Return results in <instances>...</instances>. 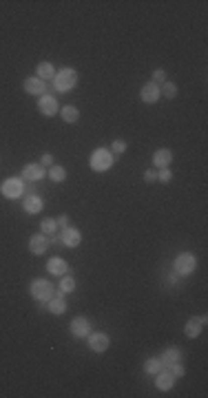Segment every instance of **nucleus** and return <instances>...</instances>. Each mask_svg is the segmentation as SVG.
Masks as SVG:
<instances>
[{
  "label": "nucleus",
  "instance_id": "f257e3e1",
  "mask_svg": "<svg viewBox=\"0 0 208 398\" xmlns=\"http://www.w3.org/2000/svg\"><path fill=\"white\" fill-rule=\"evenodd\" d=\"M29 294L36 301H42V303H49V301L55 296V288L49 279H33L29 283Z\"/></svg>",
  "mask_w": 208,
  "mask_h": 398
},
{
  "label": "nucleus",
  "instance_id": "f03ea898",
  "mask_svg": "<svg viewBox=\"0 0 208 398\" xmlns=\"http://www.w3.org/2000/svg\"><path fill=\"white\" fill-rule=\"evenodd\" d=\"M197 270V257L193 255V252H182V255H177V259L173 261V272L177 274V277H188V274H193Z\"/></svg>",
  "mask_w": 208,
  "mask_h": 398
},
{
  "label": "nucleus",
  "instance_id": "7ed1b4c3",
  "mask_svg": "<svg viewBox=\"0 0 208 398\" xmlns=\"http://www.w3.org/2000/svg\"><path fill=\"white\" fill-rule=\"evenodd\" d=\"M113 164H115V160H113V153H111L109 148H95L91 153V160H89V166H91L95 173L109 171Z\"/></svg>",
  "mask_w": 208,
  "mask_h": 398
},
{
  "label": "nucleus",
  "instance_id": "20e7f679",
  "mask_svg": "<svg viewBox=\"0 0 208 398\" xmlns=\"http://www.w3.org/2000/svg\"><path fill=\"white\" fill-rule=\"evenodd\" d=\"M78 84V73H76V69H60V71H55V77H53V87H55V91H60V93H64V91H71L73 87Z\"/></svg>",
  "mask_w": 208,
  "mask_h": 398
},
{
  "label": "nucleus",
  "instance_id": "39448f33",
  "mask_svg": "<svg viewBox=\"0 0 208 398\" xmlns=\"http://www.w3.org/2000/svg\"><path fill=\"white\" fill-rule=\"evenodd\" d=\"M0 193L7 199H18V197H22V193H25V184H22V179H18V177H9L3 182Z\"/></svg>",
  "mask_w": 208,
  "mask_h": 398
},
{
  "label": "nucleus",
  "instance_id": "423d86ee",
  "mask_svg": "<svg viewBox=\"0 0 208 398\" xmlns=\"http://www.w3.org/2000/svg\"><path fill=\"white\" fill-rule=\"evenodd\" d=\"M87 339H89V347H91L93 352H98V354H102V352H106L111 347V339H109V334H104V332H91Z\"/></svg>",
  "mask_w": 208,
  "mask_h": 398
},
{
  "label": "nucleus",
  "instance_id": "0eeeda50",
  "mask_svg": "<svg viewBox=\"0 0 208 398\" xmlns=\"http://www.w3.org/2000/svg\"><path fill=\"white\" fill-rule=\"evenodd\" d=\"M38 111H40L44 117H53L55 113H60L58 100H55L53 95H42V98H38Z\"/></svg>",
  "mask_w": 208,
  "mask_h": 398
},
{
  "label": "nucleus",
  "instance_id": "6e6552de",
  "mask_svg": "<svg viewBox=\"0 0 208 398\" xmlns=\"http://www.w3.org/2000/svg\"><path fill=\"white\" fill-rule=\"evenodd\" d=\"M71 334L78 336V339H87L89 334H91V321H89L87 316H76L69 325Z\"/></svg>",
  "mask_w": 208,
  "mask_h": 398
},
{
  "label": "nucleus",
  "instance_id": "1a4fd4ad",
  "mask_svg": "<svg viewBox=\"0 0 208 398\" xmlns=\"http://www.w3.org/2000/svg\"><path fill=\"white\" fill-rule=\"evenodd\" d=\"M60 244H64L66 248H78V246L82 244L80 230H78V228H73V226L62 228V232H60Z\"/></svg>",
  "mask_w": 208,
  "mask_h": 398
},
{
  "label": "nucleus",
  "instance_id": "9d476101",
  "mask_svg": "<svg viewBox=\"0 0 208 398\" xmlns=\"http://www.w3.org/2000/svg\"><path fill=\"white\" fill-rule=\"evenodd\" d=\"M25 93L27 95H33V98H42L44 91H47V84H44V80H40L38 75H31L25 80Z\"/></svg>",
  "mask_w": 208,
  "mask_h": 398
},
{
  "label": "nucleus",
  "instance_id": "9b49d317",
  "mask_svg": "<svg viewBox=\"0 0 208 398\" xmlns=\"http://www.w3.org/2000/svg\"><path fill=\"white\" fill-rule=\"evenodd\" d=\"M47 175V168H44L40 162L38 164H27L22 168V179H27V182H40Z\"/></svg>",
  "mask_w": 208,
  "mask_h": 398
},
{
  "label": "nucleus",
  "instance_id": "f8f14e48",
  "mask_svg": "<svg viewBox=\"0 0 208 398\" xmlns=\"http://www.w3.org/2000/svg\"><path fill=\"white\" fill-rule=\"evenodd\" d=\"M49 244H51V241L47 239V234H31L29 252H31V255H36V257H40V255H44V252L49 250Z\"/></svg>",
  "mask_w": 208,
  "mask_h": 398
},
{
  "label": "nucleus",
  "instance_id": "ddd939ff",
  "mask_svg": "<svg viewBox=\"0 0 208 398\" xmlns=\"http://www.w3.org/2000/svg\"><path fill=\"white\" fill-rule=\"evenodd\" d=\"M204 325H206V316H190L186 325H184V334H186L188 339H197Z\"/></svg>",
  "mask_w": 208,
  "mask_h": 398
},
{
  "label": "nucleus",
  "instance_id": "4468645a",
  "mask_svg": "<svg viewBox=\"0 0 208 398\" xmlns=\"http://www.w3.org/2000/svg\"><path fill=\"white\" fill-rule=\"evenodd\" d=\"M160 95H162L160 84H155V82L144 84L142 91H140V98H142V102H144V104H155L157 100H160Z\"/></svg>",
  "mask_w": 208,
  "mask_h": 398
},
{
  "label": "nucleus",
  "instance_id": "2eb2a0df",
  "mask_svg": "<svg viewBox=\"0 0 208 398\" xmlns=\"http://www.w3.org/2000/svg\"><path fill=\"white\" fill-rule=\"evenodd\" d=\"M22 208H25V212H29V215H40L44 208V201L40 195H29V197L22 199Z\"/></svg>",
  "mask_w": 208,
  "mask_h": 398
},
{
  "label": "nucleus",
  "instance_id": "dca6fc26",
  "mask_svg": "<svg viewBox=\"0 0 208 398\" xmlns=\"http://www.w3.org/2000/svg\"><path fill=\"white\" fill-rule=\"evenodd\" d=\"M69 270V263H66L62 257H51V259L47 261V272L53 274V277H62Z\"/></svg>",
  "mask_w": 208,
  "mask_h": 398
},
{
  "label": "nucleus",
  "instance_id": "f3484780",
  "mask_svg": "<svg viewBox=\"0 0 208 398\" xmlns=\"http://www.w3.org/2000/svg\"><path fill=\"white\" fill-rule=\"evenodd\" d=\"M173 383H175V376H173L171 372H166V369H160V372L155 374V387L160 391H168L173 387Z\"/></svg>",
  "mask_w": 208,
  "mask_h": 398
},
{
  "label": "nucleus",
  "instance_id": "a211bd4d",
  "mask_svg": "<svg viewBox=\"0 0 208 398\" xmlns=\"http://www.w3.org/2000/svg\"><path fill=\"white\" fill-rule=\"evenodd\" d=\"M171 162H173V153L168 148H160V150L153 153V166L157 168V171H160V168H168Z\"/></svg>",
  "mask_w": 208,
  "mask_h": 398
},
{
  "label": "nucleus",
  "instance_id": "6ab92c4d",
  "mask_svg": "<svg viewBox=\"0 0 208 398\" xmlns=\"http://www.w3.org/2000/svg\"><path fill=\"white\" fill-rule=\"evenodd\" d=\"M179 358H182V350H179V347H166V350L160 354V361H162L164 367H171L173 363L179 361Z\"/></svg>",
  "mask_w": 208,
  "mask_h": 398
},
{
  "label": "nucleus",
  "instance_id": "aec40b11",
  "mask_svg": "<svg viewBox=\"0 0 208 398\" xmlns=\"http://www.w3.org/2000/svg\"><path fill=\"white\" fill-rule=\"evenodd\" d=\"M60 117H62L66 124H76V122L80 120V111H78L73 104H66V106L60 109Z\"/></svg>",
  "mask_w": 208,
  "mask_h": 398
},
{
  "label": "nucleus",
  "instance_id": "412c9836",
  "mask_svg": "<svg viewBox=\"0 0 208 398\" xmlns=\"http://www.w3.org/2000/svg\"><path fill=\"white\" fill-rule=\"evenodd\" d=\"M36 75L40 77V80H44V82L53 80V77H55V66L51 62H40L36 66Z\"/></svg>",
  "mask_w": 208,
  "mask_h": 398
},
{
  "label": "nucleus",
  "instance_id": "4be33fe9",
  "mask_svg": "<svg viewBox=\"0 0 208 398\" xmlns=\"http://www.w3.org/2000/svg\"><path fill=\"white\" fill-rule=\"evenodd\" d=\"M51 314H64L66 312V301L62 299V294L60 296H53L51 301H49V307H47Z\"/></svg>",
  "mask_w": 208,
  "mask_h": 398
},
{
  "label": "nucleus",
  "instance_id": "5701e85b",
  "mask_svg": "<svg viewBox=\"0 0 208 398\" xmlns=\"http://www.w3.org/2000/svg\"><path fill=\"white\" fill-rule=\"evenodd\" d=\"M49 179H51V182H55V184H60V182H64L66 179V168L64 166H58V164H53L51 168H49Z\"/></svg>",
  "mask_w": 208,
  "mask_h": 398
},
{
  "label": "nucleus",
  "instance_id": "b1692460",
  "mask_svg": "<svg viewBox=\"0 0 208 398\" xmlns=\"http://www.w3.org/2000/svg\"><path fill=\"white\" fill-rule=\"evenodd\" d=\"M60 292L62 294H69V292H73L76 290V279L71 277V274H62V281H60Z\"/></svg>",
  "mask_w": 208,
  "mask_h": 398
},
{
  "label": "nucleus",
  "instance_id": "393cba45",
  "mask_svg": "<svg viewBox=\"0 0 208 398\" xmlns=\"http://www.w3.org/2000/svg\"><path fill=\"white\" fill-rule=\"evenodd\" d=\"M40 230H42V234H55L58 232V223H55L53 217H47V219L40 221Z\"/></svg>",
  "mask_w": 208,
  "mask_h": 398
},
{
  "label": "nucleus",
  "instance_id": "a878e982",
  "mask_svg": "<svg viewBox=\"0 0 208 398\" xmlns=\"http://www.w3.org/2000/svg\"><path fill=\"white\" fill-rule=\"evenodd\" d=\"M160 369H164V365H162L160 358H149V361L144 363V372H146V374H153V376H155V374L160 372Z\"/></svg>",
  "mask_w": 208,
  "mask_h": 398
},
{
  "label": "nucleus",
  "instance_id": "bb28decb",
  "mask_svg": "<svg viewBox=\"0 0 208 398\" xmlns=\"http://www.w3.org/2000/svg\"><path fill=\"white\" fill-rule=\"evenodd\" d=\"M160 91H162V95H164V98L173 100V98L177 95V84H175V82H164V87H162Z\"/></svg>",
  "mask_w": 208,
  "mask_h": 398
},
{
  "label": "nucleus",
  "instance_id": "cd10ccee",
  "mask_svg": "<svg viewBox=\"0 0 208 398\" xmlns=\"http://www.w3.org/2000/svg\"><path fill=\"white\" fill-rule=\"evenodd\" d=\"M173 179V173H171V168H160L157 171V182H162V184H168Z\"/></svg>",
  "mask_w": 208,
  "mask_h": 398
},
{
  "label": "nucleus",
  "instance_id": "c85d7f7f",
  "mask_svg": "<svg viewBox=\"0 0 208 398\" xmlns=\"http://www.w3.org/2000/svg\"><path fill=\"white\" fill-rule=\"evenodd\" d=\"M126 150V142L124 139H115L113 144H111V153H115V155H122Z\"/></svg>",
  "mask_w": 208,
  "mask_h": 398
},
{
  "label": "nucleus",
  "instance_id": "c756f323",
  "mask_svg": "<svg viewBox=\"0 0 208 398\" xmlns=\"http://www.w3.org/2000/svg\"><path fill=\"white\" fill-rule=\"evenodd\" d=\"M171 374H173L175 378H182L184 374H186V369H184V365L177 361V363H173V365H171Z\"/></svg>",
  "mask_w": 208,
  "mask_h": 398
},
{
  "label": "nucleus",
  "instance_id": "7c9ffc66",
  "mask_svg": "<svg viewBox=\"0 0 208 398\" xmlns=\"http://www.w3.org/2000/svg\"><path fill=\"white\" fill-rule=\"evenodd\" d=\"M151 77H153V82L157 84V82H166V71L164 69H155L153 71V75H151Z\"/></svg>",
  "mask_w": 208,
  "mask_h": 398
},
{
  "label": "nucleus",
  "instance_id": "2f4dec72",
  "mask_svg": "<svg viewBox=\"0 0 208 398\" xmlns=\"http://www.w3.org/2000/svg\"><path fill=\"white\" fill-rule=\"evenodd\" d=\"M144 182H146V184L157 182V171H153V168H151V171H146V173H144Z\"/></svg>",
  "mask_w": 208,
  "mask_h": 398
},
{
  "label": "nucleus",
  "instance_id": "473e14b6",
  "mask_svg": "<svg viewBox=\"0 0 208 398\" xmlns=\"http://www.w3.org/2000/svg\"><path fill=\"white\" fill-rule=\"evenodd\" d=\"M40 164H42L44 168H47V166H53V155H51V153H44L42 157H40Z\"/></svg>",
  "mask_w": 208,
  "mask_h": 398
},
{
  "label": "nucleus",
  "instance_id": "72a5a7b5",
  "mask_svg": "<svg viewBox=\"0 0 208 398\" xmlns=\"http://www.w3.org/2000/svg\"><path fill=\"white\" fill-rule=\"evenodd\" d=\"M55 223H58V228H66V226H69V217H66V215H60L58 219H55Z\"/></svg>",
  "mask_w": 208,
  "mask_h": 398
},
{
  "label": "nucleus",
  "instance_id": "f704fd0d",
  "mask_svg": "<svg viewBox=\"0 0 208 398\" xmlns=\"http://www.w3.org/2000/svg\"><path fill=\"white\" fill-rule=\"evenodd\" d=\"M175 281H177V274H175V272H173V274H171V277H168V283H175Z\"/></svg>",
  "mask_w": 208,
  "mask_h": 398
}]
</instances>
